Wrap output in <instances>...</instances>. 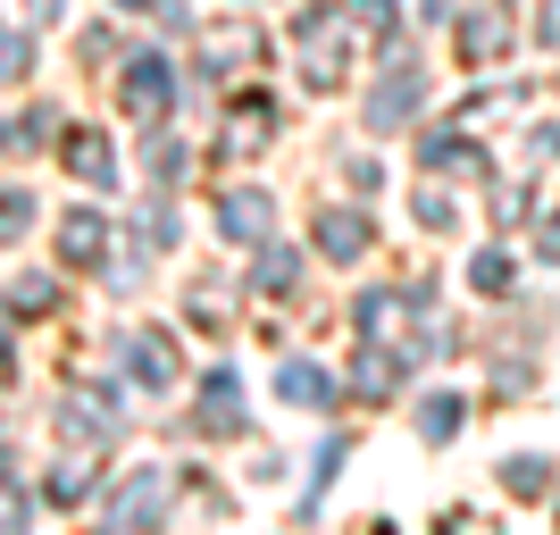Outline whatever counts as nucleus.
<instances>
[{
    "label": "nucleus",
    "mask_w": 560,
    "mask_h": 535,
    "mask_svg": "<svg viewBox=\"0 0 560 535\" xmlns=\"http://www.w3.org/2000/svg\"><path fill=\"white\" fill-rule=\"evenodd\" d=\"M284 394H293V402H327L335 385H327V376H318V369H293V376H284Z\"/></svg>",
    "instance_id": "obj_1"
}]
</instances>
